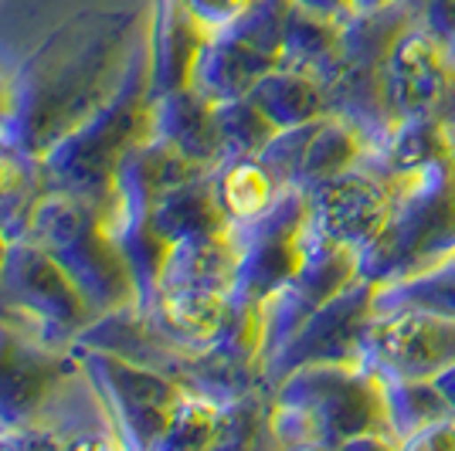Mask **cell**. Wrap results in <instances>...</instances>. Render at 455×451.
Returning a JSON list of instances; mask_svg holds the SVG:
<instances>
[{"instance_id":"39","label":"cell","mask_w":455,"mask_h":451,"mask_svg":"<svg viewBox=\"0 0 455 451\" xmlns=\"http://www.w3.org/2000/svg\"><path fill=\"white\" fill-rule=\"evenodd\" d=\"M11 113H14V92H11V78L0 75V130L7 126Z\"/></svg>"},{"instance_id":"15","label":"cell","mask_w":455,"mask_h":451,"mask_svg":"<svg viewBox=\"0 0 455 451\" xmlns=\"http://www.w3.org/2000/svg\"><path fill=\"white\" fill-rule=\"evenodd\" d=\"M455 85V51L425 31L418 18L401 31L384 61V106L398 123L438 113Z\"/></svg>"},{"instance_id":"1","label":"cell","mask_w":455,"mask_h":451,"mask_svg":"<svg viewBox=\"0 0 455 451\" xmlns=\"http://www.w3.org/2000/svg\"><path fill=\"white\" fill-rule=\"evenodd\" d=\"M147 14L82 11L55 28L11 78L14 113L0 136L44 160L123 85Z\"/></svg>"},{"instance_id":"8","label":"cell","mask_w":455,"mask_h":451,"mask_svg":"<svg viewBox=\"0 0 455 451\" xmlns=\"http://www.w3.org/2000/svg\"><path fill=\"white\" fill-rule=\"evenodd\" d=\"M289 0H255L235 24L214 31L197 58L190 89L225 102L248 95L259 78L283 58V20Z\"/></svg>"},{"instance_id":"12","label":"cell","mask_w":455,"mask_h":451,"mask_svg":"<svg viewBox=\"0 0 455 451\" xmlns=\"http://www.w3.org/2000/svg\"><path fill=\"white\" fill-rule=\"evenodd\" d=\"M378 285L357 279L340 296L320 305L309 320L266 360V384L275 387L285 374L309 363H361V336L374 316Z\"/></svg>"},{"instance_id":"11","label":"cell","mask_w":455,"mask_h":451,"mask_svg":"<svg viewBox=\"0 0 455 451\" xmlns=\"http://www.w3.org/2000/svg\"><path fill=\"white\" fill-rule=\"evenodd\" d=\"M395 190H398V173L384 170L367 153L357 167L306 190L309 227L326 241L354 248L361 255L387 221Z\"/></svg>"},{"instance_id":"2","label":"cell","mask_w":455,"mask_h":451,"mask_svg":"<svg viewBox=\"0 0 455 451\" xmlns=\"http://www.w3.org/2000/svg\"><path fill=\"white\" fill-rule=\"evenodd\" d=\"M279 448H398L384 380L363 363H309L272 387Z\"/></svg>"},{"instance_id":"5","label":"cell","mask_w":455,"mask_h":451,"mask_svg":"<svg viewBox=\"0 0 455 451\" xmlns=\"http://www.w3.org/2000/svg\"><path fill=\"white\" fill-rule=\"evenodd\" d=\"M449 255H455V146L398 177L391 214L361 251V279L401 282Z\"/></svg>"},{"instance_id":"24","label":"cell","mask_w":455,"mask_h":451,"mask_svg":"<svg viewBox=\"0 0 455 451\" xmlns=\"http://www.w3.org/2000/svg\"><path fill=\"white\" fill-rule=\"evenodd\" d=\"M343 44V20L323 18L313 14L299 4L289 0L283 20V68H296V72H309L326 82L333 72L337 58H340Z\"/></svg>"},{"instance_id":"9","label":"cell","mask_w":455,"mask_h":451,"mask_svg":"<svg viewBox=\"0 0 455 451\" xmlns=\"http://www.w3.org/2000/svg\"><path fill=\"white\" fill-rule=\"evenodd\" d=\"M238 279L231 289V299L248 305H266L289 279L299 272L306 251H309V204L306 190L285 187L275 204L262 218L238 225Z\"/></svg>"},{"instance_id":"7","label":"cell","mask_w":455,"mask_h":451,"mask_svg":"<svg viewBox=\"0 0 455 451\" xmlns=\"http://www.w3.org/2000/svg\"><path fill=\"white\" fill-rule=\"evenodd\" d=\"M72 353L92 394L99 397V407L106 414L116 441L126 448L156 451V441L167 428L173 407L180 404L184 387L171 374L95 343L76 339Z\"/></svg>"},{"instance_id":"28","label":"cell","mask_w":455,"mask_h":451,"mask_svg":"<svg viewBox=\"0 0 455 451\" xmlns=\"http://www.w3.org/2000/svg\"><path fill=\"white\" fill-rule=\"evenodd\" d=\"M374 309H418V313L455 320V255L401 282L378 285Z\"/></svg>"},{"instance_id":"14","label":"cell","mask_w":455,"mask_h":451,"mask_svg":"<svg viewBox=\"0 0 455 451\" xmlns=\"http://www.w3.org/2000/svg\"><path fill=\"white\" fill-rule=\"evenodd\" d=\"M357 279H361V255L354 248L326 241L309 227V251H306L299 272L262 305V316H266L262 367L320 305L340 296L343 289L354 285Z\"/></svg>"},{"instance_id":"13","label":"cell","mask_w":455,"mask_h":451,"mask_svg":"<svg viewBox=\"0 0 455 451\" xmlns=\"http://www.w3.org/2000/svg\"><path fill=\"white\" fill-rule=\"evenodd\" d=\"M78 374L72 350L44 346L0 320V431L44 421L61 387Z\"/></svg>"},{"instance_id":"19","label":"cell","mask_w":455,"mask_h":451,"mask_svg":"<svg viewBox=\"0 0 455 451\" xmlns=\"http://www.w3.org/2000/svg\"><path fill=\"white\" fill-rule=\"evenodd\" d=\"M153 136L167 139L171 146L208 170L225 160L218 106L197 89H177L153 99Z\"/></svg>"},{"instance_id":"33","label":"cell","mask_w":455,"mask_h":451,"mask_svg":"<svg viewBox=\"0 0 455 451\" xmlns=\"http://www.w3.org/2000/svg\"><path fill=\"white\" fill-rule=\"evenodd\" d=\"M221 404L204 394L184 391L180 404L173 407L167 428L156 441V451H184V448H214Z\"/></svg>"},{"instance_id":"23","label":"cell","mask_w":455,"mask_h":451,"mask_svg":"<svg viewBox=\"0 0 455 451\" xmlns=\"http://www.w3.org/2000/svg\"><path fill=\"white\" fill-rule=\"evenodd\" d=\"M150 225L171 241H188V238H201V234H218L228 231L231 221L225 218V210L218 204L214 194V177H194L188 184L173 187L160 204L150 210Z\"/></svg>"},{"instance_id":"21","label":"cell","mask_w":455,"mask_h":451,"mask_svg":"<svg viewBox=\"0 0 455 451\" xmlns=\"http://www.w3.org/2000/svg\"><path fill=\"white\" fill-rule=\"evenodd\" d=\"M367 153H371V136L354 119H347L340 113L323 115L309 130L292 187L313 190L323 180L340 177L343 170L357 167Z\"/></svg>"},{"instance_id":"22","label":"cell","mask_w":455,"mask_h":451,"mask_svg":"<svg viewBox=\"0 0 455 451\" xmlns=\"http://www.w3.org/2000/svg\"><path fill=\"white\" fill-rule=\"evenodd\" d=\"M248 99L266 113V119L275 130L306 126L313 119L333 113L323 78L309 75V72H296V68H283V65H275L272 72L259 78L248 89Z\"/></svg>"},{"instance_id":"29","label":"cell","mask_w":455,"mask_h":451,"mask_svg":"<svg viewBox=\"0 0 455 451\" xmlns=\"http://www.w3.org/2000/svg\"><path fill=\"white\" fill-rule=\"evenodd\" d=\"M116 234H119V248L130 262L136 282V296H140V309L156 296L160 285V272L171 255V241L150 225V214L140 218H116Z\"/></svg>"},{"instance_id":"40","label":"cell","mask_w":455,"mask_h":451,"mask_svg":"<svg viewBox=\"0 0 455 451\" xmlns=\"http://www.w3.org/2000/svg\"><path fill=\"white\" fill-rule=\"evenodd\" d=\"M438 387H442V394L449 397V404H452V411H455V367H449L445 374H438Z\"/></svg>"},{"instance_id":"31","label":"cell","mask_w":455,"mask_h":451,"mask_svg":"<svg viewBox=\"0 0 455 451\" xmlns=\"http://www.w3.org/2000/svg\"><path fill=\"white\" fill-rule=\"evenodd\" d=\"M255 445H275L272 387H259L245 397H235V400L221 404V414H218L214 448H255Z\"/></svg>"},{"instance_id":"16","label":"cell","mask_w":455,"mask_h":451,"mask_svg":"<svg viewBox=\"0 0 455 451\" xmlns=\"http://www.w3.org/2000/svg\"><path fill=\"white\" fill-rule=\"evenodd\" d=\"M211 173L208 167L194 163L190 156L171 146L160 136H147L123 156L116 170V218H140L150 214L173 187L188 184L194 177Z\"/></svg>"},{"instance_id":"17","label":"cell","mask_w":455,"mask_h":451,"mask_svg":"<svg viewBox=\"0 0 455 451\" xmlns=\"http://www.w3.org/2000/svg\"><path fill=\"white\" fill-rule=\"evenodd\" d=\"M150 38V95L190 89L197 58L208 44L211 31L190 14L180 0H153L147 18Z\"/></svg>"},{"instance_id":"6","label":"cell","mask_w":455,"mask_h":451,"mask_svg":"<svg viewBox=\"0 0 455 451\" xmlns=\"http://www.w3.org/2000/svg\"><path fill=\"white\" fill-rule=\"evenodd\" d=\"M0 320L44 346L72 350L99 313L44 248L31 238H14L0 279Z\"/></svg>"},{"instance_id":"18","label":"cell","mask_w":455,"mask_h":451,"mask_svg":"<svg viewBox=\"0 0 455 451\" xmlns=\"http://www.w3.org/2000/svg\"><path fill=\"white\" fill-rule=\"evenodd\" d=\"M228 309H231V292L164 289L143 305V316L164 343L190 353V350H204L218 339Z\"/></svg>"},{"instance_id":"32","label":"cell","mask_w":455,"mask_h":451,"mask_svg":"<svg viewBox=\"0 0 455 451\" xmlns=\"http://www.w3.org/2000/svg\"><path fill=\"white\" fill-rule=\"evenodd\" d=\"M214 106H218V130H221V143H225V160L228 156H259L279 132L248 95L225 99Z\"/></svg>"},{"instance_id":"27","label":"cell","mask_w":455,"mask_h":451,"mask_svg":"<svg viewBox=\"0 0 455 451\" xmlns=\"http://www.w3.org/2000/svg\"><path fill=\"white\" fill-rule=\"evenodd\" d=\"M44 190L48 184L41 177V160L0 136V227L11 238H24Z\"/></svg>"},{"instance_id":"36","label":"cell","mask_w":455,"mask_h":451,"mask_svg":"<svg viewBox=\"0 0 455 451\" xmlns=\"http://www.w3.org/2000/svg\"><path fill=\"white\" fill-rule=\"evenodd\" d=\"M398 448L408 451H455V414H445L432 424L418 428L415 434H408Z\"/></svg>"},{"instance_id":"37","label":"cell","mask_w":455,"mask_h":451,"mask_svg":"<svg viewBox=\"0 0 455 451\" xmlns=\"http://www.w3.org/2000/svg\"><path fill=\"white\" fill-rule=\"evenodd\" d=\"M292 4H299L306 11L323 14V18H333V20L354 18V4H350V0H292Z\"/></svg>"},{"instance_id":"3","label":"cell","mask_w":455,"mask_h":451,"mask_svg":"<svg viewBox=\"0 0 455 451\" xmlns=\"http://www.w3.org/2000/svg\"><path fill=\"white\" fill-rule=\"evenodd\" d=\"M24 238L44 248L76 279L99 316L140 305L133 272L116 234V197L99 201L76 190L48 187Z\"/></svg>"},{"instance_id":"20","label":"cell","mask_w":455,"mask_h":451,"mask_svg":"<svg viewBox=\"0 0 455 451\" xmlns=\"http://www.w3.org/2000/svg\"><path fill=\"white\" fill-rule=\"evenodd\" d=\"M238 262H242V248H238V231L228 227L218 234H201L171 245V255L160 272L164 289H211V292H231L238 279Z\"/></svg>"},{"instance_id":"35","label":"cell","mask_w":455,"mask_h":451,"mask_svg":"<svg viewBox=\"0 0 455 451\" xmlns=\"http://www.w3.org/2000/svg\"><path fill=\"white\" fill-rule=\"evenodd\" d=\"M418 24L455 51V0H418Z\"/></svg>"},{"instance_id":"26","label":"cell","mask_w":455,"mask_h":451,"mask_svg":"<svg viewBox=\"0 0 455 451\" xmlns=\"http://www.w3.org/2000/svg\"><path fill=\"white\" fill-rule=\"evenodd\" d=\"M455 139L449 126H445V119L438 113H421L398 119L378 146H371V156L384 170H391V173L401 177V173H411V170H421L425 163L438 160L442 153H449Z\"/></svg>"},{"instance_id":"34","label":"cell","mask_w":455,"mask_h":451,"mask_svg":"<svg viewBox=\"0 0 455 451\" xmlns=\"http://www.w3.org/2000/svg\"><path fill=\"white\" fill-rule=\"evenodd\" d=\"M180 4L214 35V31H221L228 24H235L255 0H180Z\"/></svg>"},{"instance_id":"25","label":"cell","mask_w":455,"mask_h":451,"mask_svg":"<svg viewBox=\"0 0 455 451\" xmlns=\"http://www.w3.org/2000/svg\"><path fill=\"white\" fill-rule=\"evenodd\" d=\"M211 177H214L218 204L231 227L262 218L283 194V187L275 184V177L268 173L259 156H228L211 170Z\"/></svg>"},{"instance_id":"10","label":"cell","mask_w":455,"mask_h":451,"mask_svg":"<svg viewBox=\"0 0 455 451\" xmlns=\"http://www.w3.org/2000/svg\"><path fill=\"white\" fill-rule=\"evenodd\" d=\"M361 363L380 380H432L455 367V320L418 309H374Z\"/></svg>"},{"instance_id":"41","label":"cell","mask_w":455,"mask_h":451,"mask_svg":"<svg viewBox=\"0 0 455 451\" xmlns=\"http://www.w3.org/2000/svg\"><path fill=\"white\" fill-rule=\"evenodd\" d=\"M11 245H14V238L0 227V279H4V268H7V255H11Z\"/></svg>"},{"instance_id":"38","label":"cell","mask_w":455,"mask_h":451,"mask_svg":"<svg viewBox=\"0 0 455 451\" xmlns=\"http://www.w3.org/2000/svg\"><path fill=\"white\" fill-rule=\"evenodd\" d=\"M354 14H371V11H387V7H401V4H418V0H350Z\"/></svg>"},{"instance_id":"4","label":"cell","mask_w":455,"mask_h":451,"mask_svg":"<svg viewBox=\"0 0 455 451\" xmlns=\"http://www.w3.org/2000/svg\"><path fill=\"white\" fill-rule=\"evenodd\" d=\"M147 136H153V95L150 38L143 28L123 85L41 160V177L48 187L76 190L85 197L109 201L116 197L113 184L123 156Z\"/></svg>"},{"instance_id":"30","label":"cell","mask_w":455,"mask_h":451,"mask_svg":"<svg viewBox=\"0 0 455 451\" xmlns=\"http://www.w3.org/2000/svg\"><path fill=\"white\" fill-rule=\"evenodd\" d=\"M384 400H387V424L398 445L418 428L432 424L445 414H455L435 376L432 380H384Z\"/></svg>"}]
</instances>
